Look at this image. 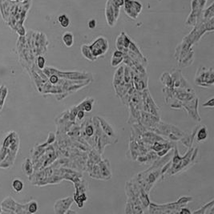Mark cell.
<instances>
[{
  "mask_svg": "<svg viewBox=\"0 0 214 214\" xmlns=\"http://www.w3.org/2000/svg\"><path fill=\"white\" fill-rule=\"evenodd\" d=\"M85 133L88 136H92L94 134V128H93V126L92 125H88L85 128Z\"/></svg>",
  "mask_w": 214,
  "mask_h": 214,
  "instance_id": "obj_15",
  "label": "cell"
},
{
  "mask_svg": "<svg viewBox=\"0 0 214 214\" xmlns=\"http://www.w3.org/2000/svg\"><path fill=\"white\" fill-rule=\"evenodd\" d=\"M28 204V213H36L39 209V204L36 200H32Z\"/></svg>",
  "mask_w": 214,
  "mask_h": 214,
  "instance_id": "obj_11",
  "label": "cell"
},
{
  "mask_svg": "<svg viewBox=\"0 0 214 214\" xmlns=\"http://www.w3.org/2000/svg\"><path fill=\"white\" fill-rule=\"evenodd\" d=\"M23 171L28 177H31L33 173V165L31 159L28 158L23 164Z\"/></svg>",
  "mask_w": 214,
  "mask_h": 214,
  "instance_id": "obj_5",
  "label": "cell"
},
{
  "mask_svg": "<svg viewBox=\"0 0 214 214\" xmlns=\"http://www.w3.org/2000/svg\"><path fill=\"white\" fill-rule=\"evenodd\" d=\"M58 20H59V24L63 28H67L69 24H70V20H69L68 17L66 15H62L59 16Z\"/></svg>",
  "mask_w": 214,
  "mask_h": 214,
  "instance_id": "obj_13",
  "label": "cell"
},
{
  "mask_svg": "<svg viewBox=\"0 0 214 214\" xmlns=\"http://www.w3.org/2000/svg\"><path fill=\"white\" fill-rule=\"evenodd\" d=\"M177 212H179V213H192V212H191L190 210H189L188 208H181V209L180 211H178Z\"/></svg>",
  "mask_w": 214,
  "mask_h": 214,
  "instance_id": "obj_18",
  "label": "cell"
},
{
  "mask_svg": "<svg viewBox=\"0 0 214 214\" xmlns=\"http://www.w3.org/2000/svg\"><path fill=\"white\" fill-rule=\"evenodd\" d=\"M19 149V138L17 133L11 132L3 139L0 148V168L8 169L14 165Z\"/></svg>",
  "mask_w": 214,
  "mask_h": 214,
  "instance_id": "obj_1",
  "label": "cell"
},
{
  "mask_svg": "<svg viewBox=\"0 0 214 214\" xmlns=\"http://www.w3.org/2000/svg\"><path fill=\"white\" fill-rule=\"evenodd\" d=\"M11 187H12V189H13V190H14L15 193H21L22 191H23V189H24V181H22L21 179H19V178L14 179V180L12 181Z\"/></svg>",
  "mask_w": 214,
  "mask_h": 214,
  "instance_id": "obj_6",
  "label": "cell"
},
{
  "mask_svg": "<svg viewBox=\"0 0 214 214\" xmlns=\"http://www.w3.org/2000/svg\"><path fill=\"white\" fill-rule=\"evenodd\" d=\"M63 41L67 47H71L74 43V36L71 32H66L63 34Z\"/></svg>",
  "mask_w": 214,
  "mask_h": 214,
  "instance_id": "obj_8",
  "label": "cell"
},
{
  "mask_svg": "<svg viewBox=\"0 0 214 214\" xmlns=\"http://www.w3.org/2000/svg\"><path fill=\"white\" fill-rule=\"evenodd\" d=\"M213 101H214V97H212V98L209 99L208 101H206L205 103H204L202 106L204 107V108H213L214 107Z\"/></svg>",
  "mask_w": 214,
  "mask_h": 214,
  "instance_id": "obj_16",
  "label": "cell"
},
{
  "mask_svg": "<svg viewBox=\"0 0 214 214\" xmlns=\"http://www.w3.org/2000/svg\"><path fill=\"white\" fill-rule=\"evenodd\" d=\"M7 88L6 86H2L0 87V111L3 107L4 102H5V100H6V97L7 96Z\"/></svg>",
  "mask_w": 214,
  "mask_h": 214,
  "instance_id": "obj_10",
  "label": "cell"
},
{
  "mask_svg": "<svg viewBox=\"0 0 214 214\" xmlns=\"http://www.w3.org/2000/svg\"><path fill=\"white\" fill-rule=\"evenodd\" d=\"M123 60V54L120 51H116L112 58V67H116L117 65L120 64Z\"/></svg>",
  "mask_w": 214,
  "mask_h": 214,
  "instance_id": "obj_9",
  "label": "cell"
},
{
  "mask_svg": "<svg viewBox=\"0 0 214 214\" xmlns=\"http://www.w3.org/2000/svg\"><path fill=\"white\" fill-rule=\"evenodd\" d=\"M200 72L197 71L196 75L195 77V82L197 85L202 87H212L213 85V70L212 68L206 69L205 67L200 68Z\"/></svg>",
  "mask_w": 214,
  "mask_h": 214,
  "instance_id": "obj_2",
  "label": "cell"
},
{
  "mask_svg": "<svg viewBox=\"0 0 214 214\" xmlns=\"http://www.w3.org/2000/svg\"><path fill=\"white\" fill-rule=\"evenodd\" d=\"M45 63H46L45 58L43 57V56H42V55H39V57L37 58L38 67L42 70V69H43L44 68V67H45Z\"/></svg>",
  "mask_w": 214,
  "mask_h": 214,
  "instance_id": "obj_14",
  "label": "cell"
},
{
  "mask_svg": "<svg viewBox=\"0 0 214 214\" xmlns=\"http://www.w3.org/2000/svg\"><path fill=\"white\" fill-rule=\"evenodd\" d=\"M89 49L92 55L96 59V57L104 55L107 52L108 49V42L104 38H98L92 45L89 47Z\"/></svg>",
  "mask_w": 214,
  "mask_h": 214,
  "instance_id": "obj_3",
  "label": "cell"
},
{
  "mask_svg": "<svg viewBox=\"0 0 214 214\" xmlns=\"http://www.w3.org/2000/svg\"><path fill=\"white\" fill-rule=\"evenodd\" d=\"M98 120H100V121H102L103 123H104V124H103V125L104 126V132H106V133L108 134V135H109L110 136H115L114 131H113V129H112V127L109 125V124H108V123H107L106 120H102V119H101V117H98Z\"/></svg>",
  "mask_w": 214,
  "mask_h": 214,
  "instance_id": "obj_12",
  "label": "cell"
},
{
  "mask_svg": "<svg viewBox=\"0 0 214 214\" xmlns=\"http://www.w3.org/2000/svg\"><path fill=\"white\" fill-rule=\"evenodd\" d=\"M49 81L51 84H56L58 82H59V76L55 74H52V75L50 76Z\"/></svg>",
  "mask_w": 214,
  "mask_h": 214,
  "instance_id": "obj_17",
  "label": "cell"
},
{
  "mask_svg": "<svg viewBox=\"0 0 214 214\" xmlns=\"http://www.w3.org/2000/svg\"><path fill=\"white\" fill-rule=\"evenodd\" d=\"M54 139H55V136H52V138H51V140H53ZM49 140L50 141H48V142H51V136H50V135H49Z\"/></svg>",
  "mask_w": 214,
  "mask_h": 214,
  "instance_id": "obj_21",
  "label": "cell"
},
{
  "mask_svg": "<svg viewBox=\"0 0 214 214\" xmlns=\"http://www.w3.org/2000/svg\"><path fill=\"white\" fill-rule=\"evenodd\" d=\"M2 206L0 205V213H2Z\"/></svg>",
  "mask_w": 214,
  "mask_h": 214,
  "instance_id": "obj_22",
  "label": "cell"
},
{
  "mask_svg": "<svg viewBox=\"0 0 214 214\" xmlns=\"http://www.w3.org/2000/svg\"><path fill=\"white\" fill-rule=\"evenodd\" d=\"M83 116H84V112H83V111H79V112H78V114H77V117H78V119L81 120L82 118H83Z\"/></svg>",
  "mask_w": 214,
  "mask_h": 214,
  "instance_id": "obj_20",
  "label": "cell"
},
{
  "mask_svg": "<svg viewBox=\"0 0 214 214\" xmlns=\"http://www.w3.org/2000/svg\"><path fill=\"white\" fill-rule=\"evenodd\" d=\"M88 26H89V28H91V29L95 28V27H96V21H95L94 19L91 20V21L89 22Z\"/></svg>",
  "mask_w": 214,
  "mask_h": 214,
  "instance_id": "obj_19",
  "label": "cell"
},
{
  "mask_svg": "<svg viewBox=\"0 0 214 214\" xmlns=\"http://www.w3.org/2000/svg\"><path fill=\"white\" fill-rule=\"evenodd\" d=\"M72 203L73 198L71 196L57 200L55 205H54L55 212L56 213H66L67 210L68 208H70L69 207L71 206V204Z\"/></svg>",
  "mask_w": 214,
  "mask_h": 214,
  "instance_id": "obj_4",
  "label": "cell"
},
{
  "mask_svg": "<svg viewBox=\"0 0 214 214\" xmlns=\"http://www.w3.org/2000/svg\"><path fill=\"white\" fill-rule=\"evenodd\" d=\"M196 140L198 142L204 141L208 138V132H207L206 128L203 126L200 129L198 130V132H196Z\"/></svg>",
  "mask_w": 214,
  "mask_h": 214,
  "instance_id": "obj_7",
  "label": "cell"
}]
</instances>
